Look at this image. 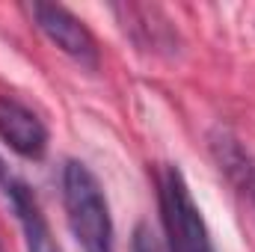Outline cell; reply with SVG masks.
Returning a JSON list of instances; mask_svg holds the SVG:
<instances>
[{"instance_id":"cell-1","label":"cell","mask_w":255,"mask_h":252,"mask_svg":"<svg viewBox=\"0 0 255 252\" xmlns=\"http://www.w3.org/2000/svg\"><path fill=\"white\" fill-rule=\"evenodd\" d=\"M63 202L68 214V226L83 252H116L113 244V220L110 205L101 190L95 172L80 163L68 160L63 169Z\"/></svg>"},{"instance_id":"cell-2","label":"cell","mask_w":255,"mask_h":252,"mask_svg":"<svg viewBox=\"0 0 255 252\" xmlns=\"http://www.w3.org/2000/svg\"><path fill=\"white\" fill-rule=\"evenodd\" d=\"M160 214L169 252H214L208 226L190 196V187L178 166H169L160 181Z\"/></svg>"},{"instance_id":"cell-3","label":"cell","mask_w":255,"mask_h":252,"mask_svg":"<svg viewBox=\"0 0 255 252\" xmlns=\"http://www.w3.org/2000/svg\"><path fill=\"white\" fill-rule=\"evenodd\" d=\"M36 27L63 51L71 60H77L80 65H89L95 68L98 65V45H95V36L89 33V27L71 15L65 6H57V3H33L27 6Z\"/></svg>"},{"instance_id":"cell-4","label":"cell","mask_w":255,"mask_h":252,"mask_svg":"<svg viewBox=\"0 0 255 252\" xmlns=\"http://www.w3.org/2000/svg\"><path fill=\"white\" fill-rule=\"evenodd\" d=\"M0 139L27 160H39L48 151V130L42 119L6 95H0Z\"/></svg>"},{"instance_id":"cell-5","label":"cell","mask_w":255,"mask_h":252,"mask_svg":"<svg viewBox=\"0 0 255 252\" xmlns=\"http://www.w3.org/2000/svg\"><path fill=\"white\" fill-rule=\"evenodd\" d=\"M3 190H6V199H9L18 223H21L27 252H63L57 238H54V232H51V226H48V220L42 217V208L33 199V193L21 181H9V178H6Z\"/></svg>"},{"instance_id":"cell-6","label":"cell","mask_w":255,"mask_h":252,"mask_svg":"<svg viewBox=\"0 0 255 252\" xmlns=\"http://www.w3.org/2000/svg\"><path fill=\"white\" fill-rule=\"evenodd\" d=\"M217 148H220V163H223V169H226L238 184H244V190H250V196L255 199V160L241 148V145H235V139H220Z\"/></svg>"},{"instance_id":"cell-7","label":"cell","mask_w":255,"mask_h":252,"mask_svg":"<svg viewBox=\"0 0 255 252\" xmlns=\"http://www.w3.org/2000/svg\"><path fill=\"white\" fill-rule=\"evenodd\" d=\"M130 252H169L166 244L151 232V226L139 223L136 232H133V244H130Z\"/></svg>"},{"instance_id":"cell-8","label":"cell","mask_w":255,"mask_h":252,"mask_svg":"<svg viewBox=\"0 0 255 252\" xmlns=\"http://www.w3.org/2000/svg\"><path fill=\"white\" fill-rule=\"evenodd\" d=\"M0 184H6V175H3V160H0Z\"/></svg>"}]
</instances>
